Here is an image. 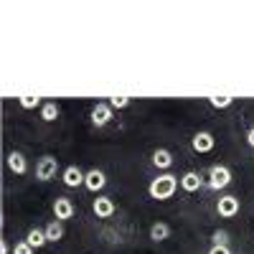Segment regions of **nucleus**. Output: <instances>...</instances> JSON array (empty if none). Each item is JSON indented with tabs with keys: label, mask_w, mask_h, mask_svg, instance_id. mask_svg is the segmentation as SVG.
<instances>
[{
	"label": "nucleus",
	"mask_w": 254,
	"mask_h": 254,
	"mask_svg": "<svg viewBox=\"0 0 254 254\" xmlns=\"http://www.w3.org/2000/svg\"><path fill=\"white\" fill-rule=\"evenodd\" d=\"M178 178L171 176V173H163L158 178L150 181V186H147V193H150V198L155 201H168V198H173V193L178 190Z\"/></svg>",
	"instance_id": "f257e3e1"
},
{
	"label": "nucleus",
	"mask_w": 254,
	"mask_h": 254,
	"mask_svg": "<svg viewBox=\"0 0 254 254\" xmlns=\"http://www.w3.org/2000/svg\"><path fill=\"white\" fill-rule=\"evenodd\" d=\"M231 183V171L226 165H211L208 168V181H206V186L211 188V190H221V188H226Z\"/></svg>",
	"instance_id": "f03ea898"
},
{
	"label": "nucleus",
	"mask_w": 254,
	"mask_h": 254,
	"mask_svg": "<svg viewBox=\"0 0 254 254\" xmlns=\"http://www.w3.org/2000/svg\"><path fill=\"white\" fill-rule=\"evenodd\" d=\"M56 173H59V160H56L54 155H44V158L36 163V178H38L41 183L56 178Z\"/></svg>",
	"instance_id": "7ed1b4c3"
},
{
	"label": "nucleus",
	"mask_w": 254,
	"mask_h": 254,
	"mask_svg": "<svg viewBox=\"0 0 254 254\" xmlns=\"http://www.w3.org/2000/svg\"><path fill=\"white\" fill-rule=\"evenodd\" d=\"M92 125L94 127H104V125H110L112 117H115V110L110 107V102H97L94 107H92Z\"/></svg>",
	"instance_id": "20e7f679"
},
{
	"label": "nucleus",
	"mask_w": 254,
	"mask_h": 254,
	"mask_svg": "<svg viewBox=\"0 0 254 254\" xmlns=\"http://www.w3.org/2000/svg\"><path fill=\"white\" fill-rule=\"evenodd\" d=\"M239 198L237 196H221L219 203H216V211H219V216L221 219H234L239 214Z\"/></svg>",
	"instance_id": "39448f33"
},
{
	"label": "nucleus",
	"mask_w": 254,
	"mask_h": 254,
	"mask_svg": "<svg viewBox=\"0 0 254 254\" xmlns=\"http://www.w3.org/2000/svg\"><path fill=\"white\" fill-rule=\"evenodd\" d=\"M92 211H94L97 219H110V216H115L117 206H115V201L110 196H97L94 203H92Z\"/></svg>",
	"instance_id": "423d86ee"
},
{
	"label": "nucleus",
	"mask_w": 254,
	"mask_h": 254,
	"mask_svg": "<svg viewBox=\"0 0 254 254\" xmlns=\"http://www.w3.org/2000/svg\"><path fill=\"white\" fill-rule=\"evenodd\" d=\"M190 147H193L196 153H211V150L216 147V137L211 135V132H206V130H201V132L193 135V140H190Z\"/></svg>",
	"instance_id": "0eeeda50"
},
{
	"label": "nucleus",
	"mask_w": 254,
	"mask_h": 254,
	"mask_svg": "<svg viewBox=\"0 0 254 254\" xmlns=\"http://www.w3.org/2000/svg\"><path fill=\"white\" fill-rule=\"evenodd\" d=\"M84 178H87V173H81V168H76V165H66V168H64V173H61V181H64L66 188L84 186Z\"/></svg>",
	"instance_id": "6e6552de"
},
{
	"label": "nucleus",
	"mask_w": 254,
	"mask_h": 254,
	"mask_svg": "<svg viewBox=\"0 0 254 254\" xmlns=\"http://www.w3.org/2000/svg\"><path fill=\"white\" fill-rule=\"evenodd\" d=\"M71 216H74V203H71V198L59 196V198L54 201V219H56V221H66V219H71Z\"/></svg>",
	"instance_id": "1a4fd4ad"
},
{
	"label": "nucleus",
	"mask_w": 254,
	"mask_h": 254,
	"mask_svg": "<svg viewBox=\"0 0 254 254\" xmlns=\"http://www.w3.org/2000/svg\"><path fill=\"white\" fill-rule=\"evenodd\" d=\"M104 186H107V176H104L99 168H92V171L87 173V178H84V188H89L92 193H97V190H102Z\"/></svg>",
	"instance_id": "9d476101"
},
{
	"label": "nucleus",
	"mask_w": 254,
	"mask_h": 254,
	"mask_svg": "<svg viewBox=\"0 0 254 254\" xmlns=\"http://www.w3.org/2000/svg\"><path fill=\"white\" fill-rule=\"evenodd\" d=\"M5 163H8V168H10V173H15V176H23V173L28 171V160H26V155H23V153H18V150L8 153Z\"/></svg>",
	"instance_id": "9b49d317"
},
{
	"label": "nucleus",
	"mask_w": 254,
	"mask_h": 254,
	"mask_svg": "<svg viewBox=\"0 0 254 254\" xmlns=\"http://www.w3.org/2000/svg\"><path fill=\"white\" fill-rule=\"evenodd\" d=\"M203 183H206V181H203L201 173H196V171H188V173L181 176V188L186 190V193H196Z\"/></svg>",
	"instance_id": "f8f14e48"
},
{
	"label": "nucleus",
	"mask_w": 254,
	"mask_h": 254,
	"mask_svg": "<svg viewBox=\"0 0 254 254\" xmlns=\"http://www.w3.org/2000/svg\"><path fill=\"white\" fill-rule=\"evenodd\" d=\"M153 165L160 168V171H168V168L173 165V155H171V150H165V147H158V150L153 153Z\"/></svg>",
	"instance_id": "ddd939ff"
},
{
	"label": "nucleus",
	"mask_w": 254,
	"mask_h": 254,
	"mask_svg": "<svg viewBox=\"0 0 254 254\" xmlns=\"http://www.w3.org/2000/svg\"><path fill=\"white\" fill-rule=\"evenodd\" d=\"M26 242L33 247V249H41L44 244H49V239H46V231L44 229H38V226H33V229H28V234H26Z\"/></svg>",
	"instance_id": "4468645a"
},
{
	"label": "nucleus",
	"mask_w": 254,
	"mask_h": 254,
	"mask_svg": "<svg viewBox=\"0 0 254 254\" xmlns=\"http://www.w3.org/2000/svg\"><path fill=\"white\" fill-rule=\"evenodd\" d=\"M59 115H61L59 102H44V107H41V120L44 122H56Z\"/></svg>",
	"instance_id": "2eb2a0df"
},
{
	"label": "nucleus",
	"mask_w": 254,
	"mask_h": 254,
	"mask_svg": "<svg viewBox=\"0 0 254 254\" xmlns=\"http://www.w3.org/2000/svg\"><path fill=\"white\" fill-rule=\"evenodd\" d=\"M44 231H46V239H49V242H54V244H56V242H61V239H64V234H66V231H64V224H61V221H56V219H54L51 224H46V229H44Z\"/></svg>",
	"instance_id": "dca6fc26"
},
{
	"label": "nucleus",
	"mask_w": 254,
	"mask_h": 254,
	"mask_svg": "<svg viewBox=\"0 0 254 254\" xmlns=\"http://www.w3.org/2000/svg\"><path fill=\"white\" fill-rule=\"evenodd\" d=\"M168 237H171V226H168L165 221H155L150 226V239L153 242H165Z\"/></svg>",
	"instance_id": "f3484780"
},
{
	"label": "nucleus",
	"mask_w": 254,
	"mask_h": 254,
	"mask_svg": "<svg viewBox=\"0 0 254 254\" xmlns=\"http://www.w3.org/2000/svg\"><path fill=\"white\" fill-rule=\"evenodd\" d=\"M20 102V107L23 110H36V107H44V99L36 97V94H23V97H18Z\"/></svg>",
	"instance_id": "a211bd4d"
},
{
	"label": "nucleus",
	"mask_w": 254,
	"mask_h": 254,
	"mask_svg": "<svg viewBox=\"0 0 254 254\" xmlns=\"http://www.w3.org/2000/svg\"><path fill=\"white\" fill-rule=\"evenodd\" d=\"M208 104L214 110H226V107L234 104V97H208Z\"/></svg>",
	"instance_id": "6ab92c4d"
},
{
	"label": "nucleus",
	"mask_w": 254,
	"mask_h": 254,
	"mask_svg": "<svg viewBox=\"0 0 254 254\" xmlns=\"http://www.w3.org/2000/svg\"><path fill=\"white\" fill-rule=\"evenodd\" d=\"M130 104H132L130 97H112V99H110V107H112V110H127Z\"/></svg>",
	"instance_id": "aec40b11"
},
{
	"label": "nucleus",
	"mask_w": 254,
	"mask_h": 254,
	"mask_svg": "<svg viewBox=\"0 0 254 254\" xmlns=\"http://www.w3.org/2000/svg\"><path fill=\"white\" fill-rule=\"evenodd\" d=\"M214 244H221V247H229V234L224 229H219V231H214Z\"/></svg>",
	"instance_id": "412c9836"
},
{
	"label": "nucleus",
	"mask_w": 254,
	"mask_h": 254,
	"mask_svg": "<svg viewBox=\"0 0 254 254\" xmlns=\"http://www.w3.org/2000/svg\"><path fill=\"white\" fill-rule=\"evenodd\" d=\"M13 254H33V247H31L28 242H18V244L13 247Z\"/></svg>",
	"instance_id": "4be33fe9"
},
{
	"label": "nucleus",
	"mask_w": 254,
	"mask_h": 254,
	"mask_svg": "<svg viewBox=\"0 0 254 254\" xmlns=\"http://www.w3.org/2000/svg\"><path fill=\"white\" fill-rule=\"evenodd\" d=\"M208 254H231V249L229 247H221V244H214L208 249Z\"/></svg>",
	"instance_id": "5701e85b"
},
{
	"label": "nucleus",
	"mask_w": 254,
	"mask_h": 254,
	"mask_svg": "<svg viewBox=\"0 0 254 254\" xmlns=\"http://www.w3.org/2000/svg\"><path fill=\"white\" fill-rule=\"evenodd\" d=\"M247 145H249V147H254V127L247 132Z\"/></svg>",
	"instance_id": "b1692460"
},
{
	"label": "nucleus",
	"mask_w": 254,
	"mask_h": 254,
	"mask_svg": "<svg viewBox=\"0 0 254 254\" xmlns=\"http://www.w3.org/2000/svg\"><path fill=\"white\" fill-rule=\"evenodd\" d=\"M8 252H10V244L3 239V242H0V254H8Z\"/></svg>",
	"instance_id": "393cba45"
}]
</instances>
